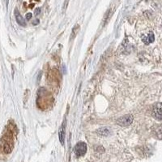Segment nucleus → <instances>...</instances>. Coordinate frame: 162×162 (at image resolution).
I'll list each match as a JSON object with an SVG mask.
<instances>
[{"mask_svg": "<svg viewBox=\"0 0 162 162\" xmlns=\"http://www.w3.org/2000/svg\"><path fill=\"white\" fill-rule=\"evenodd\" d=\"M38 23H39V20H37L36 21H33V22H32V24L36 25V24H38Z\"/></svg>", "mask_w": 162, "mask_h": 162, "instance_id": "11", "label": "nucleus"}, {"mask_svg": "<svg viewBox=\"0 0 162 162\" xmlns=\"http://www.w3.org/2000/svg\"><path fill=\"white\" fill-rule=\"evenodd\" d=\"M133 116L131 114H127V115L122 116L117 120V124L121 127H128L133 122Z\"/></svg>", "mask_w": 162, "mask_h": 162, "instance_id": "1", "label": "nucleus"}, {"mask_svg": "<svg viewBox=\"0 0 162 162\" xmlns=\"http://www.w3.org/2000/svg\"><path fill=\"white\" fill-rule=\"evenodd\" d=\"M87 152V145L84 142H80L77 144L75 145L74 148V152L76 156H84V154Z\"/></svg>", "mask_w": 162, "mask_h": 162, "instance_id": "2", "label": "nucleus"}, {"mask_svg": "<svg viewBox=\"0 0 162 162\" xmlns=\"http://www.w3.org/2000/svg\"><path fill=\"white\" fill-rule=\"evenodd\" d=\"M15 19H16V21L17 23L21 25V26H25L26 25V23H25V20H24V18L22 17V15L20 14V12H18L17 9L15 10Z\"/></svg>", "mask_w": 162, "mask_h": 162, "instance_id": "6", "label": "nucleus"}, {"mask_svg": "<svg viewBox=\"0 0 162 162\" xmlns=\"http://www.w3.org/2000/svg\"><path fill=\"white\" fill-rule=\"evenodd\" d=\"M96 133L101 136H107L110 135V130H109L108 128L105 127L100 128V129H98V130H96Z\"/></svg>", "mask_w": 162, "mask_h": 162, "instance_id": "7", "label": "nucleus"}, {"mask_svg": "<svg viewBox=\"0 0 162 162\" xmlns=\"http://www.w3.org/2000/svg\"><path fill=\"white\" fill-rule=\"evenodd\" d=\"M154 131H155V135H156V137H158L159 139H162V125L157 127L154 130Z\"/></svg>", "mask_w": 162, "mask_h": 162, "instance_id": "8", "label": "nucleus"}, {"mask_svg": "<svg viewBox=\"0 0 162 162\" xmlns=\"http://www.w3.org/2000/svg\"><path fill=\"white\" fill-rule=\"evenodd\" d=\"M155 40V36L152 32H149L148 34L142 36V41L145 44V45H149V44L152 43Z\"/></svg>", "mask_w": 162, "mask_h": 162, "instance_id": "5", "label": "nucleus"}, {"mask_svg": "<svg viewBox=\"0 0 162 162\" xmlns=\"http://www.w3.org/2000/svg\"><path fill=\"white\" fill-rule=\"evenodd\" d=\"M65 135H66V120H64L63 124L59 128V132H58V136H59V140L62 144H64L65 142Z\"/></svg>", "mask_w": 162, "mask_h": 162, "instance_id": "4", "label": "nucleus"}, {"mask_svg": "<svg viewBox=\"0 0 162 162\" xmlns=\"http://www.w3.org/2000/svg\"><path fill=\"white\" fill-rule=\"evenodd\" d=\"M152 115L156 119L162 120V103H157L154 105Z\"/></svg>", "mask_w": 162, "mask_h": 162, "instance_id": "3", "label": "nucleus"}, {"mask_svg": "<svg viewBox=\"0 0 162 162\" xmlns=\"http://www.w3.org/2000/svg\"><path fill=\"white\" fill-rule=\"evenodd\" d=\"M32 18V13H28L26 15V19L27 20H30Z\"/></svg>", "mask_w": 162, "mask_h": 162, "instance_id": "9", "label": "nucleus"}, {"mask_svg": "<svg viewBox=\"0 0 162 162\" xmlns=\"http://www.w3.org/2000/svg\"><path fill=\"white\" fill-rule=\"evenodd\" d=\"M40 13V8H37L36 10H35V14L37 15H39Z\"/></svg>", "mask_w": 162, "mask_h": 162, "instance_id": "10", "label": "nucleus"}]
</instances>
